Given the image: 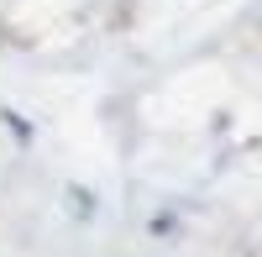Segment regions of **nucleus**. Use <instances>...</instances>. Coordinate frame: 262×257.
<instances>
[{
    "label": "nucleus",
    "instance_id": "1",
    "mask_svg": "<svg viewBox=\"0 0 262 257\" xmlns=\"http://www.w3.org/2000/svg\"><path fill=\"white\" fill-rule=\"evenodd\" d=\"M200 200H184V195H173V200H158L142 216V237L147 242H158V247H179L189 242V216H200Z\"/></svg>",
    "mask_w": 262,
    "mask_h": 257
},
{
    "label": "nucleus",
    "instance_id": "3",
    "mask_svg": "<svg viewBox=\"0 0 262 257\" xmlns=\"http://www.w3.org/2000/svg\"><path fill=\"white\" fill-rule=\"evenodd\" d=\"M0 132H6V142L16 147L21 158H32L37 153V137H42V126L21 111V105H11V100H0Z\"/></svg>",
    "mask_w": 262,
    "mask_h": 257
},
{
    "label": "nucleus",
    "instance_id": "5",
    "mask_svg": "<svg viewBox=\"0 0 262 257\" xmlns=\"http://www.w3.org/2000/svg\"><path fill=\"white\" fill-rule=\"evenodd\" d=\"M131 21H137V0H116V6L105 11V32H126Z\"/></svg>",
    "mask_w": 262,
    "mask_h": 257
},
{
    "label": "nucleus",
    "instance_id": "2",
    "mask_svg": "<svg viewBox=\"0 0 262 257\" xmlns=\"http://www.w3.org/2000/svg\"><path fill=\"white\" fill-rule=\"evenodd\" d=\"M58 210H63V221L79 226V231H90L105 221V195L95 184H84V179H63L58 184Z\"/></svg>",
    "mask_w": 262,
    "mask_h": 257
},
{
    "label": "nucleus",
    "instance_id": "4",
    "mask_svg": "<svg viewBox=\"0 0 262 257\" xmlns=\"http://www.w3.org/2000/svg\"><path fill=\"white\" fill-rule=\"evenodd\" d=\"M205 137H210L215 147H221V142H231V137H236V111H231V105H215V111L205 116Z\"/></svg>",
    "mask_w": 262,
    "mask_h": 257
},
{
    "label": "nucleus",
    "instance_id": "6",
    "mask_svg": "<svg viewBox=\"0 0 262 257\" xmlns=\"http://www.w3.org/2000/svg\"><path fill=\"white\" fill-rule=\"evenodd\" d=\"M0 48H11V53H32V48H37V42H32L27 32H16V27H11V21H0Z\"/></svg>",
    "mask_w": 262,
    "mask_h": 257
}]
</instances>
